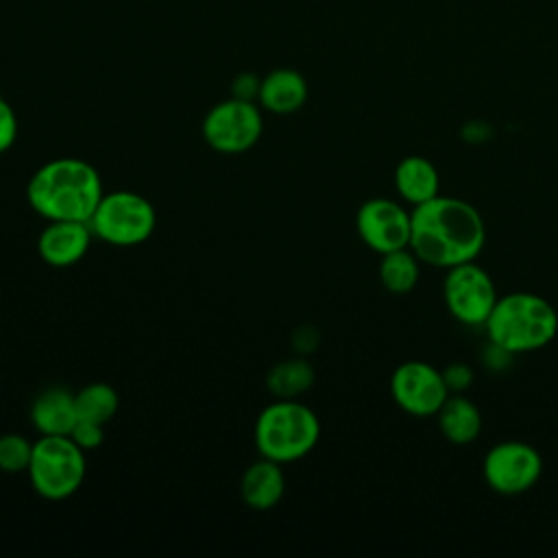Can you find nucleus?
I'll return each mask as SVG.
<instances>
[{
	"label": "nucleus",
	"instance_id": "a211bd4d",
	"mask_svg": "<svg viewBox=\"0 0 558 558\" xmlns=\"http://www.w3.org/2000/svg\"><path fill=\"white\" fill-rule=\"evenodd\" d=\"M421 277V259L410 246L381 255L379 281L392 294H408L416 288Z\"/></svg>",
	"mask_w": 558,
	"mask_h": 558
},
{
	"label": "nucleus",
	"instance_id": "f3484780",
	"mask_svg": "<svg viewBox=\"0 0 558 558\" xmlns=\"http://www.w3.org/2000/svg\"><path fill=\"white\" fill-rule=\"evenodd\" d=\"M436 421L440 434L451 445H469L482 432V412L462 392H449V397L436 412Z\"/></svg>",
	"mask_w": 558,
	"mask_h": 558
},
{
	"label": "nucleus",
	"instance_id": "0eeeda50",
	"mask_svg": "<svg viewBox=\"0 0 558 558\" xmlns=\"http://www.w3.org/2000/svg\"><path fill=\"white\" fill-rule=\"evenodd\" d=\"M499 294L493 277L473 262L447 268L442 281V301L447 312L462 325L484 327Z\"/></svg>",
	"mask_w": 558,
	"mask_h": 558
},
{
	"label": "nucleus",
	"instance_id": "ddd939ff",
	"mask_svg": "<svg viewBox=\"0 0 558 558\" xmlns=\"http://www.w3.org/2000/svg\"><path fill=\"white\" fill-rule=\"evenodd\" d=\"M240 493L244 504L253 510L275 508L286 493V475L281 464L259 456V460L248 464L242 473Z\"/></svg>",
	"mask_w": 558,
	"mask_h": 558
},
{
	"label": "nucleus",
	"instance_id": "412c9836",
	"mask_svg": "<svg viewBox=\"0 0 558 558\" xmlns=\"http://www.w3.org/2000/svg\"><path fill=\"white\" fill-rule=\"evenodd\" d=\"M33 456V442L22 434L0 436V471L22 473L28 469Z\"/></svg>",
	"mask_w": 558,
	"mask_h": 558
},
{
	"label": "nucleus",
	"instance_id": "aec40b11",
	"mask_svg": "<svg viewBox=\"0 0 558 558\" xmlns=\"http://www.w3.org/2000/svg\"><path fill=\"white\" fill-rule=\"evenodd\" d=\"M74 401H76L78 418L96 421L102 425H107L116 416L120 405L118 392L105 381H94L83 386L78 392H74Z\"/></svg>",
	"mask_w": 558,
	"mask_h": 558
},
{
	"label": "nucleus",
	"instance_id": "b1692460",
	"mask_svg": "<svg viewBox=\"0 0 558 558\" xmlns=\"http://www.w3.org/2000/svg\"><path fill=\"white\" fill-rule=\"evenodd\" d=\"M442 377L449 392H464L473 381V371L464 362H453L442 371Z\"/></svg>",
	"mask_w": 558,
	"mask_h": 558
},
{
	"label": "nucleus",
	"instance_id": "f8f14e48",
	"mask_svg": "<svg viewBox=\"0 0 558 558\" xmlns=\"http://www.w3.org/2000/svg\"><path fill=\"white\" fill-rule=\"evenodd\" d=\"M92 227L83 220H48L37 238L39 257L54 268H68L81 262L92 244Z\"/></svg>",
	"mask_w": 558,
	"mask_h": 558
},
{
	"label": "nucleus",
	"instance_id": "1a4fd4ad",
	"mask_svg": "<svg viewBox=\"0 0 558 558\" xmlns=\"http://www.w3.org/2000/svg\"><path fill=\"white\" fill-rule=\"evenodd\" d=\"M482 475L488 488L504 497L527 493L543 475V458L536 447L523 440H501L482 460Z\"/></svg>",
	"mask_w": 558,
	"mask_h": 558
},
{
	"label": "nucleus",
	"instance_id": "393cba45",
	"mask_svg": "<svg viewBox=\"0 0 558 558\" xmlns=\"http://www.w3.org/2000/svg\"><path fill=\"white\" fill-rule=\"evenodd\" d=\"M259 85H262V78H257L255 74H248V72L238 74L231 85V96L242 100H255L259 96Z\"/></svg>",
	"mask_w": 558,
	"mask_h": 558
},
{
	"label": "nucleus",
	"instance_id": "9b49d317",
	"mask_svg": "<svg viewBox=\"0 0 558 558\" xmlns=\"http://www.w3.org/2000/svg\"><path fill=\"white\" fill-rule=\"evenodd\" d=\"M355 229L360 240L379 255L405 248L410 246L412 209L408 211L399 201L392 198H368L357 207Z\"/></svg>",
	"mask_w": 558,
	"mask_h": 558
},
{
	"label": "nucleus",
	"instance_id": "5701e85b",
	"mask_svg": "<svg viewBox=\"0 0 558 558\" xmlns=\"http://www.w3.org/2000/svg\"><path fill=\"white\" fill-rule=\"evenodd\" d=\"M17 137V116L13 107L0 96V153L9 150Z\"/></svg>",
	"mask_w": 558,
	"mask_h": 558
},
{
	"label": "nucleus",
	"instance_id": "4468645a",
	"mask_svg": "<svg viewBox=\"0 0 558 558\" xmlns=\"http://www.w3.org/2000/svg\"><path fill=\"white\" fill-rule=\"evenodd\" d=\"M257 100L277 116L294 113L307 100V81L292 68H277L262 78Z\"/></svg>",
	"mask_w": 558,
	"mask_h": 558
},
{
	"label": "nucleus",
	"instance_id": "6e6552de",
	"mask_svg": "<svg viewBox=\"0 0 558 558\" xmlns=\"http://www.w3.org/2000/svg\"><path fill=\"white\" fill-rule=\"evenodd\" d=\"M201 131L216 153L238 155L257 144L264 131V120L253 100L231 96L207 111Z\"/></svg>",
	"mask_w": 558,
	"mask_h": 558
},
{
	"label": "nucleus",
	"instance_id": "dca6fc26",
	"mask_svg": "<svg viewBox=\"0 0 558 558\" xmlns=\"http://www.w3.org/2000/svg\"><path fill=\"white\" fill-rule=\"evenodd\" d=\"M31 418L41 436H68L78 418L74 395L65 388H46L31 408Z\"/></svg>",
	"mask_w": 558,
	"mask_h": 558
},
{
	"label": "nucleus",
	"instance_id": "6ab92c4d",
	"mask_svg": "<svg viewBox=\"0 0 558 558\" xmlns=\"http://www.w3.org/2000/svg\"><path fill=\"white\" fill-rule=\"evenodd\" d=\"M268 390L279 399H294L314 384V368L299 357L283 360L268 373Z\"/></svg>",
	"mask_w": 558,
	"mask_h": 558
},
{
	"label": "nucleus",
	"instance_id": "423d86ee",
	"mask_svg": "<svg viewBox=\"0 0 558 558\" xmlns=\"http://www.w3.org/2000/svg\"><path fill=\"white\" fill-rule=\"evenodd\" d=\"M87 222L98 240L113 246H135L153 235L157 227V211L146 196L129 190H116L102 194Z\"/></svg>",
	"mask_w": 558,
	"mask_h": 558
},
{
	"label": "nucleus",
	"instance_id": "9d476101",
	"mask_svg": "<svg viewBox=\"0 0 558 558\" xmlns=\"http://www.w3.org/2000/svg\"><path fill=\"white\" fill-rule=\"evenodd\" d=\"M390 395L405 414L436 416L449 397V388L440 368L423 360H408L392 371Z\"/></svg>",
	"mask_w": 558,
	"mask_h": 558
},
{
	"label": "nucleus",
	"instance_id": "f03ea898",
	"mask_svg": "<svg viewBox=\"0 0 558 558\" xmlns=\"http://www.w3.org/2000/svg\"><path fill=\"white\" fill-rule=\"evenodd\" d=\"M105 190L98 170L78 157H59L39 166L26 185L28 205L46 220L87 222Z\"/></svg>",
	"mask_w": 558,
	"mask_h": 558
},
{
	"label": "nucleus",
	"instance_id": "4be33fe9",
	"mask_svg": "<svg viewBox=\"0 0 558 558\" xmlns=\"http://www.w3.org/2000/svg\"><path fill=\"white\" fill-rule=\"evenodd\" d=\"M83 451H92L98 449L105 440V425L96 423V421H87V418H76L72 432L68 434Z\"/></svg>",
	"mask_w": 558,
	"mask_h": 558
},
{
	"label": "nucleus",
	"instance_id": "39448f33",
	"mask_svg": "<svg viewBox=\"0 0 558 558\" xmlns=\"http://www.w3.org/2000/svg\"><path fill=\"white\" fill-rule=\"evenodd\" d=\"M35 493L50 501L72 497L87 473L85 451L70 436H39L26 469Z\"/></svg>",
	"mask_w": 558,
	"mask_h": 558
},
{
	"label": "nucleus",
	"instance_id": "7ed1b4c3",
	"mask_svg": "<svg viewBox=\"0 0 558 558\" xmlns=\"http://www.w3.org/2000/svg\"><path fill=\"white\" fill-rule=\"evenodd\" d=\"M484 329L490 347L506 355L532 353L556 338L558 314L541 294L508 292L497 299Z\"/></svg>",
	"mask_w": 558,
	"mask_h": 558
},
{
	"label": "nucleus",
	"instance_id": "2eb2a0df",
	"mask_svg": "<svg viewBox=\"0 0 558 558\" xmlns=\"http://www.w3.org/2000/svg\"><path fill=\"white\" fill-rule=\"evenodd\" d=\"M395 190L408 205H423L440 194L438 168L427 157L408 155L395 168Z\"/></svg>",
	"mask_w": 558,
	"mask_h": 558
},
{
	"label": "nucleus",
	"instance_id": "f257e3e1",
	"mask_svg": "<svg viewBox=\"0 0 558 558\" xmlns=\"http://www.w3.org/2000/svg\"><path fill=\"white\" fill-rule=\"evenodd\" d=\"M484 244V218L469 201L438 194L412 207L410 248L421 264L447 270L477 259Z\"/></svg>",
	"mask_w": 558,
	"mask_h": 558
},
{
	"label": "nucleus",
	"instance_id": "20e7f679",
	"mask_svg": "<svg viewBox=\"0 0 558 558\" xmlns=\"http://www.w3.org/2000/svg\"><path fill=\"white\" fill-rule=\"evenodd\" d=\"M253 438L259 456L279 464L296 462L316 447L320 421L305 403L279 399L259 412Z\"/></svg>",
	"mask_w": 558,
	"mask_h": 558
}]
</instances>
